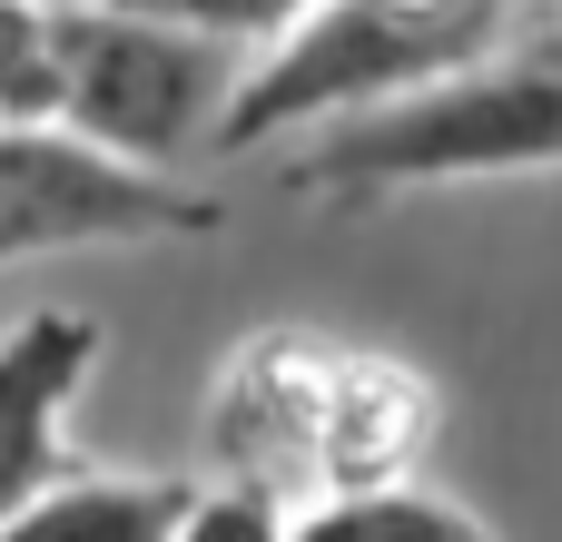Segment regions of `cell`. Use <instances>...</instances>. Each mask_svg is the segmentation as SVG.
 <instances>
[{
	"mask_svg": "<svg viewBox=\"0 0 562 542\" xmlns=\"http://www.w3.org/2000/svg\"><path fill=\"white\" fill-rule=\"evenodd\" d=\"M562 168V39H524V49H494L415 99H385L366 118H336L316 128L277 188L296 207H336V217H366V207H395V197H425V188H464V178H543Z\"/></svg>",
	"mask_w": 562,
	"mask_h": 542,
	"instance_id": "6da1fadb",
	"label": "cell"
},
{
	"mask_svg": "<svg viewBox=\"0 0 562 542\" xmlns=\"http://www.w3.org/2000/svg\"><path fill=\"white\" fill-rule=\"evenodd\" d=\"M514 30H524V0H316L296 30H277L247 59V79L217 118V148L247 158L277 128L366 118L385 99H415V89L514 49Z\"/></svg>",
	"mask_w": 562,
	"mask_h": 542,
	"instance_id": "7a4b0ae2",
	"label": "cell"
},
{
	"mask_svg": "<svg viewBox=\"0 0 562 542\" xmlns=\"http://www.w3.org/2000/svg\"><path fill=\"white\" fill-rule=\"evenodd\" d=\"M49 39H59V138L148 178H178V158L217 148V118L247 79L237 49L109 0H49Z\"/></svg>",
	"mask_w": 562,
	"mask_h": 542,
	"instance_id": "3957f363",
	"label": "cell"
},
{
	"mask_svg": "<svg viewBox=\"0 0 562 542\" xmlns=\"http://www.w3.org/2000/svg\"><path fill=\"white\" fill-rule=\"evenodd\" d=\"M227 207L188 178L119 168L59 128H0V267L59 257V247H158V237H217Z\"/></svg>",
	"mask_w": 562,
	"mask_h": 542,
	"instance_id": "277c9868",
	"label": "cell"
},
{
	"mask_svg": "<svg viewBox=\"0 0 562 542\" xmlns=\"http://www.w3.org/2000/svg\"><path fill=\"white\" fill-rule=\"evenodd\" d=\"M326 385H336V346L316 336H257L227 355L217 395H207V454L227 464V484L247 494H306L316 484V434H326Z\"/></svg>",
	"mask_w": 562,
	"mask_h": 542,
	"instance_id": "5b68a950",
	"label": "cell"
},
{
	"mask_svg": "<svg viewBox=\"0 0 562 542\" xmlns=\"http://www.w3.org/2000/svg\"><path fill=\"white\" fill-rule=\"evenodd\" d=\"M99 365L89 306H30L0 326V523L69 474V405Z\"/></svg>",
	"mask_w": 562,
	"mask_h": 542,
	"instance_id": "8992f818",
	"label": "cell"
},
{
	"mask_svg": "<svg viewBox=\"0 0 562 542\" xmlns=\"http://www.w3.org/2000/svg\"><path fill=\"white\" fill-rule=\"evenodd\" d=\"M435 434V395L415 365L395 355H346L336 346V385H326V434H316V504L326 494H375L405 484V464Z\"/></svg>",
	"mask_w": 562,
	"mask_h": 542,
	"instance_id": "52a82bcc",
	"label": "cell"
},
{
	"mask_svg": "<svg viewBox=\"0 0 562 542\" xmlns=\"http://www.w3.org/2000/svg\"><path fill=\"white\" fill-rule=\"evenodd\" d=\"M198 484H168V474H59L49 494H30L0 542H168L188 513Z\"/></svg>",
	"mask_w": 562,
	"mask_h": 542,
	"instance_id": "ba28073f",
	"label": "cell"
},
{
	"mask_svg": "<svg viewBox=\"0 0 562 542\" xmlns=\"http://www.w3.org/2000/svg\"><path fill=\"white\" fill-rule=\"evenodd\" d=\"M296 542H494L454 494L425 484H375V494H326L296 513Z\"/></svg>",
	"mask_w": 562,
	"mask_h": 542,
	"instance_id": "9c48e42d",
	"label": "cell"
},
{
	"mask_svg": "<svg viewBox=\"0 0 562 542\" xmlns=\"http://www.w3.org/2000/svg\"><path fill=\"white\" fill-rule=\"evenodd\" d=\"M0 128H59V39H49V0H0Z\"/></svg>",
	"mask_w": 562,
	"mask_h": 542,
	"instance_id": "30bf717a",
	"label": "cell"
},
{
	"mask_svg": "<svg viewBox=\"0 0 562 542\" xmlns=\"http://www.w3.org/2000/svg\"><path fill=\"white\" fill-rule=\"evenodd\" d=\"M109 10H138V20H168V30H198V39H217V49H267L277 30H296L316 0H109Z\"/></svg>",
	"mask_w": 562,
	"mask_h": 542,
	"instance_id": "8fae6325",
	"label": "cell"
},
{
	"mask_svg": "<svg viewBox=\"0 0 562 542\" xmlns=\"http://www.w3.org/2000/svg\"><path fill=\"white\" fill-rule=\"evenodd\" d=\"M168 542H296V513H286L277 494L207 484V494H188V513H178V533H168Z\"/></svg>",
	"mask_w": 562,
	"mask_h": 542,
	"instance_id": "7c38bea8",
	"label": "cell"
}]
</instances>
